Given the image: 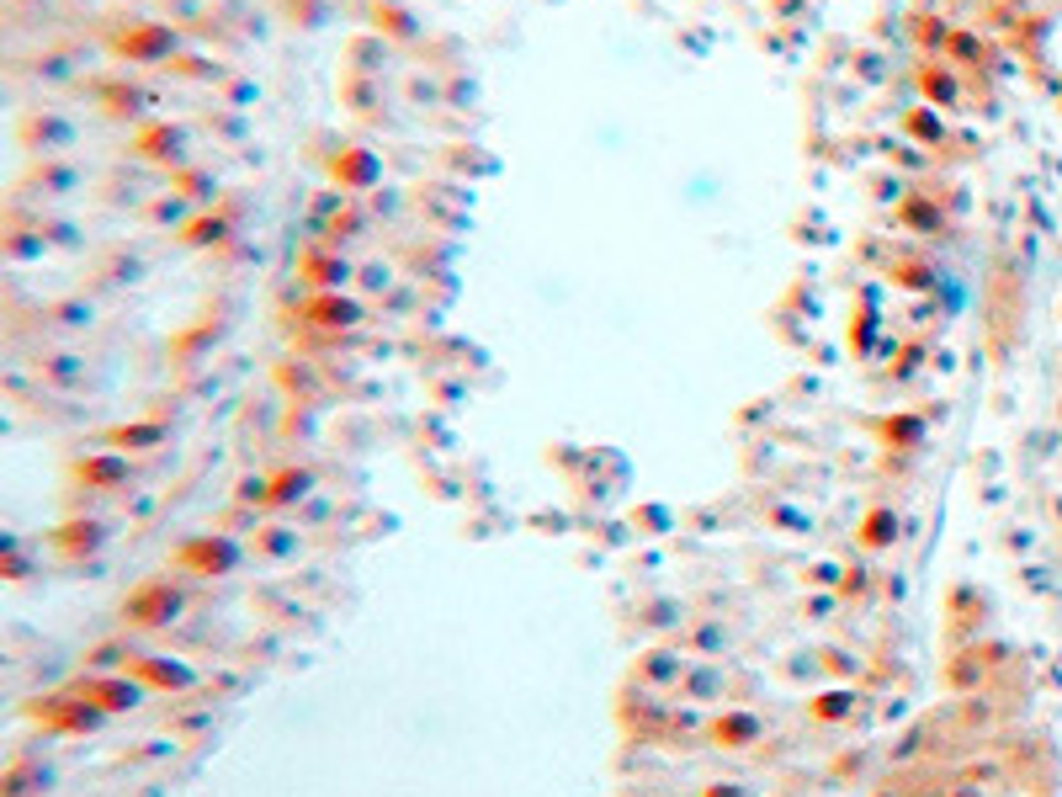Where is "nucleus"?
Masks as SVG:
<instances>
[{"label": "nucleus", "instance_id": "obj_1", "mask_svg": "<svg viewBox=\"0 0 1062 797\" xmlns=\"http://www.w3.org/2000/svg\"><path fill=\"white\" fill-rule=\"evenodd\" d=\"M176 607H182V590H171V580H150L122 601V616L139 622V627H160V622L176 616Z\"/></svg>", "mask_w": 1062, "mask_h": 797}, {"label": "nucleus", "instance_id": "obj_2", "mask_svg": "<svg viewBox=\"0 0 1062 797\" xmlns=\"http://www.w3.org/2000/svg\"><path fill=\"white\" fill-rule=\"evenodd\" d=\"M80 702H96L101 712H122V707L139 702V686L133 680H80Z\"/></svg>", "mask_w": 1062, "mask_h": 797}, {"label": "nucleus", "instance_id": "obj_3", "mask_svg": "<svg viewBox=\"0 0 1062 797\" xmlns=\"http://www.w3.org/2000/svg\"><path fill=\"white\" fill-rule=\"evenodd\" d=\"M176 564H182V569L202 564L197 575H223V569L234 564V543H212V537H202V543H191V548L176 553Z\"/></svg>", "mask_w": 1062, "mask_h": 797}, {"label": "nucleus", "instance_id": "obj_4", "mask_svg": "<svg viewBox=\"0 0 1062 797\" xmlns=\"http://www.w3.org/2000/svg\"><path fill=\"white\" fill-rule=\"evenodd\" d=\"M712 734H718V744H749V739L759 734V723L755 718H729V723H718Z\"/></svg>", "mask_w": 1062, "mask_h": 797}, {"label": "nucleus", "instance_id": "obj_5", "mask_svg": "<svg viewBox=\"0 0 1062 797\" xmlns=\"http://www.w3.org/2000/svg\"><path fill=\"white\" fill-rule=\"evenodd\" d=\"M308 490V473H282L276 479V490H272V500H293V494H304Z\"/></svg>", "mask_w": 1062, "mask_h": 797}]
</instances>
